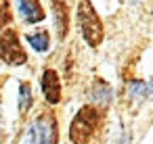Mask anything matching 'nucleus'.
I'll use <instances>...</instances> for the list:
<instances>
[{
  "label": "nucleus",
  "mask_w": 153,
  "mask_h": 144,
  "mask_svg": "<svg viewBox=\"0 0 153 144\" xmlns=\"http://www.w3.org/2000/svg\"><path fill=\"white\" fill-rule=\"evenodd\" d=\"M103 115L94 109V107H82L80 113L76 115L71 127H69V138L74 144H86L88 138L94 134V129L99 127Z\"/></svg>",
  "instance_id": "f257e3e1"
},
{
  "label": "nucleus",
  "mask_w": 153,
  "mask_h": 144,
  "mask_svg": "<svg viewBox=\"0 0 153 144\" xmlns=\"http://www.w3.org/2000/svg\"><path fill=\"white\" fill-rule=\"evenodd\" d=\"M78 23H80L84 40L90 46H99L103 42V23L88 0H82L78 7Z\"/></svg>",
  "instance_id": "f03ea898"
},
{
  "label": "nucleus",
  "mask_w": 153,
  "mask_h": 144,
  "mask_svg": "<svg viewBox=\"0 0 153 144\" xmlns=\"http://www.w3.org/2000/svg\"><path fill=\"white\" fill-rule=\"evenodd\" d=\"M0 59L9 65H23L25 52L19 44V36L15 29H7L0 36Z\"/></svg>",
  "instance_id": "7ed1b4c3"
},
{
  "label": "nucleus",
  "mask_w": 153,
  "mask_h": 144,
  "mask_svg": "<svg viewBox=\"0 0 153 144\" xmlns=\"http://www.w3.org/2000/svg\"><path fill=\"white\" fill-rule=\"evenodd\" d=\"M55 119H38L30 129V144H55Z\"/></svg>",
  "instance_id": "20e7f679"
},
{
  "label": "nucleus",
  "mask_w": 153,
  "mask_h": 144,
  "mask_svg": "<svg viewBox=\"0 0 153 144\" xmlns=\"http://www.w3.org/2000/svg\"><path fill=\"white\" fill-rule=\"evenodd\" d=\"M42 92H44L46 100L53 102V104H57L59 98H61V84H59V77H57V73L51 71V69L44 71V75H42Z\"/></svg>",
  "instance_id": "39448f33"
},
{
  "label": "nucleus",
  "mask_w": 153,
  "mask_h": 144,
  "mask_svg": "<svg viewBox=\"0 0 153 144\" xmlns=\"http://www.w3.org/2000/svg\"><path fill=\"white\" fill-rule=\"evenodd\" d=\"M17 2H19V11L27 23H36V21L44 19V11L40 7V0H17Z\"/></svg>",
  "instance_id": "423d86ee"
},
{
  "label": "nucleus",
  "mask_w": 153,
  "mask_h": 144,
  "mask_svg": "<svg viewBox=\"0 0 153 144\" xmlns=\"http://www.w3.org/2000/svg\"><path fill=\"white\" fill-rule=\"evenodd\" d=\"M51 2H53L55 19H57L59 38H63V36H65V32H67V7H65V0H51Z\"/></svg>",
  "instance_id": "0eeeda50"
},
{
  "label": "nucleus",
  "mask_w": 153,
  "mask_h": 144,
  "mask_svg": "<svg viewBox=\"0 0 153 144\" xmlns=\"http://www.w3.org/2000/svg\"><path fill=\"white\" fill-rule=\"evenodd\" d=\"M27 42L34 46V50H38V52H44V50L48 48V32L30 34V36H27Z\"/></svg>",
  "instance_id": "6e6552de"
},
{
  "label": "nucleus",
  "mask_w": 153,
  "mask_h": 144,
  "mask_svg": "<svg viewBox=\"0 0 153 144\" xmlns=\"http://www.w3.org/2000/svg\"><path fill=\"white\" fill-rule=\"evenodd\" d=\"M30 104H32V88H30V84H21V88H19V111L25 113L30 109Z\"/></svg>",
  "instance_id": "1a4fd4ad"
},
{
  "label": "nucleus",
  "mask_w": 153,
  "mask_h": 144,
  "mask_svg": "<svg viewBox=\"0 0 153 144\" xmlns=\"http://www.w3.org/2000/svg\"><path fill=\"white\" fill-rule=\"evenodd\" d=\"M130 94H132V96H138V98H145V96L149 94V86L143 84L140 79H136V82L130 84Z\"/></svg>",
  "instance_id": "9d476101"
},
{
  "label": "nucleus",
  "mask_w": 153,
  "mask_h": 144,
  "mask_svg": "<svg viewBox=\"0 0 153 144\" xmlns=\"http://www.w3.org/2000/svg\"><path fill=\"white\" fill-rule=\"evenodd\" d=\"M109 88L105 86V84H97V88H94V100L97 102H103V104H107L109 102Z\"/></svg>",
  "instance_id": "9b49d317"
},
{
  "label": "nucleus",
  "mask_w": 153,
  "mask_h": 144,
  "mask_svg": "<svg viewBox=\"0 0 153 144\" xmlns=\"http://www.w3.org/2000/svg\"><path fill=\"white\" fill-rule=\"evenodd\" d=\"M11 21V15H9V4H7V0H0V27L7 25Z\"/></svg>",
  "instance_id": "f8f14e48"
}]
</instances>
